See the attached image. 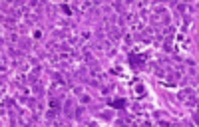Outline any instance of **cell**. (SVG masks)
I'll use <instances>...</instances> for the list:
<instances>
[{
    "label": "cell",
    "instance_id": "cell-1",
    "mask_svg": "<svg viewBox=\"0 0 199 127\" xmlns=\"http://www.w3.org/2000/svg\"><path fill=\"white\" fill-rule=\"evenodd\" d=\"M110 105H112V107H119V109H121V107L125 105V101H123V99H118V101H110Z\"/></svg>",
    "mask_w": 199,
    "mask_h": 127
}]
</instances>
